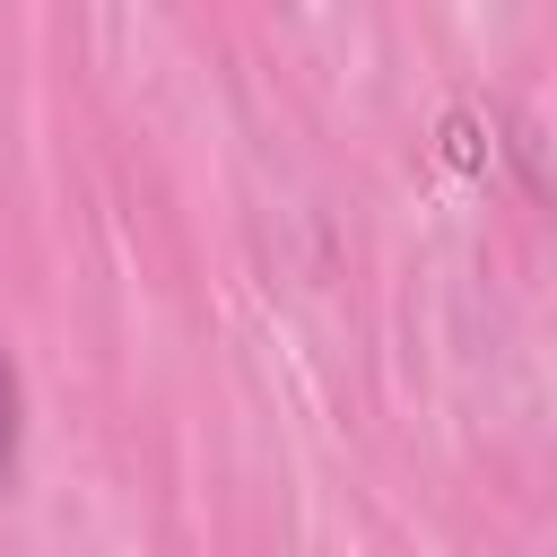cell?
Returning a JSON list of instances; mask_svg holds the SVG:
<instances>
[{
  "instance_id": "1",
  "label": "cell",
  "mask_w": 557,
  "mask_h": 557,
  "mask_svg": "<svg viewBox=\"0 0 557 557\" xmlns=\"http://www.w3.org/2000/svg\"><path fill=\"white\" fill-rule=\"evenodd\" d=\"M9 461H17V374L0 357V479H9Z\"/></svg>"
}]
</instances>
